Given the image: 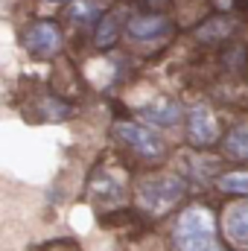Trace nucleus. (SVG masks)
<instances>
[{"label": "nucleus", "mask_w": 248, "mask_h": 251, "mask_svg": "<svg viewBox=\"0 0 248 251\" xmlns=\"http://www.w3.org/2000/svg\"><path fill=\"white\" fill-rule=\"evenodd\" d=\"M175 246L178 251H222L216 243L213 216L204 207H190L175 222Z\"/></svg>", "instance_id": "f257e3e1"}, {"label": "nucleus", "mask_w": 248, "mask_h": 251, "mask_svg": "<svg viewBox=\"0 0 248 251\" xmlns=\"http://www.w3.org/2000/svg\"><path fill=\"white\" fill-rule=\"evenodd\" d=\"M181 196H184V181H181L178 176H173V173L149 176V178H143L140 187H137V201H140V207L149 210V213H155V216L164 213V210H170Z\"/></svg>", "instance_id": "f03ea898"}, {"label": "nucleus", "mask_w": 248, "mask_h": 251, "mask_svg": "<svg viewBox=\"0 0 248 251\" xmlns=\"http://www.w3.org/2000/svg\"><path fill=\"white\" fill-rule=\"evenodd\" d=\"M114 134L123 140L125 146H131L134 152H140L146 158H158L164 152V140L152 128H146L143 123H117L114 126Z\"/></svg>", "instance_id": "7ed1b4c3"}, {"label": "nucleus", "mask_w": 248, "mask_h": 251, "mask_svg": "<svg viewBox=\"0 0 248 251\" xmlns=\"http://www.w3.org/2000/svg\"><path fill=\"white\" fill-rule=\"evenodd\" d=\"M187 131H190V140L198 143V146L213 143L216 140V131H219L216 114L207 105H193L190 108V120H187Z\"/></svg>", "instance_id": "20e7f679"}, {"label": "nucleus", "mask_w": 248, "mask_h": 251, "mask_svg": "<svg viewBox=\"0 0 248 251\" xmlns=\"http://www.w3.org/2000/svg\"><path fill=\"white\" fill-rule=\"evenodd\" d=\"M225 237L237 249H248V201H237L225 210Z\"/></svg>", "instance_id": "39448f33"}, {"label": "nucleus", "mask_w": 248, "mask_h": 251, "mask_svg": "<svg viewBox=\"0 0 248 251\" xmlns=\"http://www.w3.org/2000/svg\"><path fill=\"white\" fill-rule=\"evenodd\" d=\"M26 47L38 56H53L59 47H62V35L53 24H35L29 32H26Z\"/></svg>", "instance_id": "423d86ee"}, {"label": "nucleus", "mask_w": 248, "mask_h": 251, "mask_svg": "<svg viewBox=\"0 0 248 251\" xmlns=\"http://www.w3.org/2000/svg\"><path fill=\"white\" fill-rule=\"evenodd\" d=\"M140 117L146 120V123H155V126H173L181 120V105L175 102V100H155V102H149V105H143L140 108Z\"/></svg>", "instance_id": "0eeeda50"}, {"label": "nucleus", "mask_w": 248, "mask_h": 251, "mask_svg": "<svg viewBox=\"0 0 248 251\" xmlns=\"http://www.w3.org/2000/svg\"><path fill=\"white\" fill-rule=\"evenodd\" d=\"M167 21L164 18H158V15H143V18H134V21H128V35L131 38H137V41H155V38H161L164 32H167Z\"/></svg>", "instance_id": "6e6552de"}, {"label": "nucleus", "mask_w": 248, "mask_h": 251, "mask_svg": "<svg viewBox=\"0 0 248 251\" xmlns=\"http://www.w3.org/2000/svg\"><path fill=\"white\" fill-rule=\"evenodd\" d=\"M225 152H228L231 158H237V161H248V126L246 123L234 126V128L228 131V137H225Z\"/></svg>", "instance_id": "1a4fd4ad"}, {"label": "nucleus", "mask_w": 248, "mask_h": 251, "mask_svg": "<svg viewBox=\"0 0 248 251\" xmlns=\"http://www.w3.org/2000/svg\"><path fill=\"white\" fill-rule=\"evenodd\" d=\"M99 0H79V3H73V9H70V21H79V24H91V21H97V15H99Z\"/></svg>", "instance_id": "9d476101"}, {"label": "nucleus", "mask_w": 248, "mask_h": 251, "mask_svg": "<svg viewBox=\"0 0 248 251\" xmlns=\"http://www.w3.org/2000/svg\"><path fill=\"white\" fill-rule=\"evenodd\" d=\"M117 32H120V12H111V15L102 18V24L97 29V44H102V47L111 44L117 38Z\"/></svg>", "instance_id": "9b49d317"}, {"label": "nucleus", "mask_w": 248, "mask_h": 251, "mask_svg": "<svg viewBox=\"0 0 248 251\" xmlns=\"http://www.w3.org/2000/svg\"><path fill=\"white\" fill-rule=\"evenodd\" d=\"M219 190L248 196V173H228V176H222L219 178Z\"/></svg>", "instance_id": "f8f14e48"}]
</instances>
